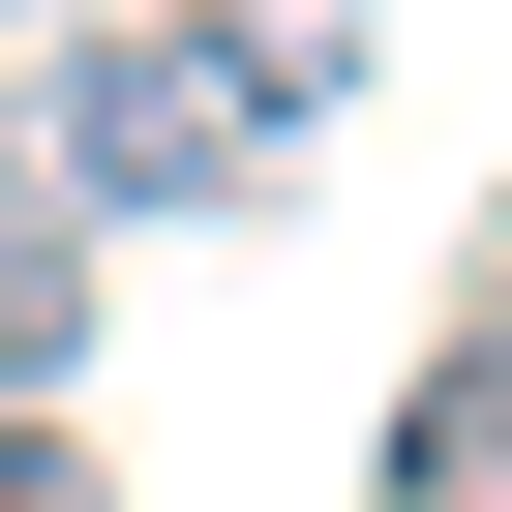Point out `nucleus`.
Returning a JSON list of instances; mask_svg holds the SVG:
<instances>
[{"label":"nucleus","mask_w":512,"mask_h":512,"mask_svg":"<svg viewBox=\"0 0 512 512\" xmlns=\"http://www.w3.org/2000/svg\"><path fill=\"white\" fill-rule=\"evenodd\" d=\"M31 181L121 241V211H272V91L211 61V0H121V31H31Z\"/></svg>","instance_id":"1"},{"label":"nucleus","mask_w":512,"mask_h":512,"mask_svg":"<svg viewBox=\"0 0 512 512\" xmlns=\"http://www.w3.org/2000/svg\"><path fill=\"white\" fill-rule=\"evenodd\" d=\"M61 362H91V211L0 181V422H61Z\"/></svg>","instance_id":"2"},{"label":"nucleus","mask_w":512,"mask_h":512,"mask_svg":"<svg viewBox=\"0 0 512 512\" xmlns=\"http://www.w3.org/2000/svg\"><path fill=\"white\" fill-rule=\"evenodd\" d=\"M482 452H512V302L422 362V422H392V512H482Z\"/></svg>","instance_id":"3"},{"label":"nucleus","mask_w":512,"mask_h":512,"mask_svg":"<svg viewBox=\"0 0 512 512\" xmlns=\"http://www.w3.org/2000/svg\"><path fill=\"white\" fill-rule=\"evenodd\" d=\"M211 61H241V91H272V151H302V121L362 91V0H211Z\"/></svg>","instance_id":"4"},{"label":"nucleus","mask_w":512,"mask_h":512,"mask_svg":"<svg viewBox=\"0 0 512 512\" xmlns=\"http://www.w3.org/2000/svg\"><path fill=\"white\" fill-rule=\"evenodd\" d=\"M0 512H91V452H61V422H0Z\"/></svg>","instance_id":"5"},{"label":"nucleus","mask_w":512,"mask_h":512,"mask_svg":"<svg viewBox=\"0 0 512 512\" xmlns=\"http://www.w3.org/2000/svg\"><path fill=\"white\" fill-rule=\"evenodd\" d=\"M31 31H121V0H31Z\"/></svg>","instance_id":"6"}]
</instances>
